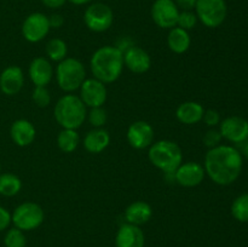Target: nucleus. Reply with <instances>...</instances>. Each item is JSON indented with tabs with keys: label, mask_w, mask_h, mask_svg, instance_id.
Returning <instances> with one entry per match:
<instances>
[{
	"label": "nucleus",
	"mask_w": 248,
	"mask_h": 247,
	"mask_svg": "<svg viewBox=\"0 0 248 247\" xmlns=\"http://www.w3.org/2000/svg\"><path fill=\"white\" fill-rule=\"evenodd\" d=\"M206 174L218 185H229L239 178L242 170V156L230 145L212 148L205 156Z\"/></svg>",
	"instance_id": "f257e3e1"
},
{
	"label": "nucleus",
	"mask_w": 248,
	"mask_h": 247,
	"mask_svg": "<svg viewBox=\"0 0 248 247\" xmlns=\"http://www.w3.org/2000/svg\"><path fill=\"white\" fill-rule=\"evenodd\" d=\"M94 79L111 84L120 77L124 69V52L116 46H103L96 50L90 61Z\"/></svg>",
	"instance_id": "f03ea898"
},
{
	"label": "nucleus",
	"mask_w": 248,
	"mask_h": 247,
	"mask_svg": "<svg viewBox=\"0 0 248 247\" xmlns=\"http://www.w3.org/2000/svg\"><path fill=\"white\" fill-rule=\"evenodd\" d=\"M87 107L82 103L79 96L64 94L56 103L53 115L56 121L63 128L78 130L87 118Z\"/></svg>",
	"instance_id": "7ed1b4c3"
},
{
	"label": "nucleus",
	"mask_w": 248,
	"mask_h": 247,
	"mask_svg": "<svg viewBox=\"0 0 248 247\" xmlns=\"http://www.w3.org/2000/svg\"><path fill=\"white\" fill-rule=\"evenodd\" d=\"M149 161L165 173H172L183 160V153L176 142L169 139L157 140L149 147Z\"/></svg>",
	"instance_id": "20e7f679"
},
{
	"label": "nucleus",
	"mask_w": 248,
	"mask_h": 247,
	"mask_svg": "<svg viewBox=\"0 0 248 247\" xmlns=\"http://www.w3.org/2000/svg\"><path fill=\"white\" fill-rule=\"evenodd\" d=\"M86 79V69L82 62L73 57H67L58 63L56 68V80L64 92H74Z\"/></svg>",
	"instance_id": "39448f33"
},
{
	"label": "nucleus",
	"mask_w": 248,
	"mask_h": 247,
	"mask_svg": "<svg viewBox=\"0 0 248 247\" xmlns=\"http://www.w3.org/2000/svg\"><path fill=\"white\" fill-rule=\"evenodd\" d=\"M45 213L40 205L35 202H23L15 208L11 215V222L22 232H31L40 227Z\"/></svg>",
	"instance_id": "423d86ee"
},
{
	"label": "nucleus",
	"mask_w": 248,
	"mask_h": 247,
	"mask_svg": "<svg viewBox=\"0 0 248 247\" xmlns=\"http://www.w3.org/2000/svg\"><path fill=\"white\" fill-rule=\"evenodd\" d=\"M195 11L203 26L217 28L225 21L228 7L225 0H198Z\"/></svg>",
	"instance_id": "0eeeda50"
},
{
	"label": "nucleus",
	"mask_w": 248,
	"mask_h": 247,
	"mask_svg": "<svg viewBox=\"0 0 248 247\" xmlns=\"http://www.w3.org/2000/svg\"><path fill=\"white\" fill-rule=\"evenodd\" d=\"M85 26L94 33L108 31L114 22L113 10L103 2H94L86 9L84 14Z\"/></svg>",
	"instance_id": "6e6552de"
},
{
	"label": "nucleus",
	"mask_w": 248,
	"mask_h": 247,
	"mask_svg": "<svg viewBox=\"0 0 248 247\" xmlns=\"http://www.w3.org/2000/svg\"><path fill=\"white\" fill-rule=\"evenodd\" d=\"M50 29L48 17L41 12H33L23 21L22 35L29 43H39L46 38Z\"/></svg>",
	"instance_id": "1a4fd4ad"
},
{
	"label": "nucleus",
	"mask_w": 248,
	"mask_h": 247,
	"mask_svg": "<svg viewBox=\"0 0 248 247\" xmlns=\"http://www.w3.org/2000/svg\"><path fill=\"white\" fill-rule=\"evenodd\" d=\"M179 12L174 0H155L152 6V18L160 28L171 29L177 27Z\"/></svg>",
	"instance_id": "9d476101"
},
{
	"label": "nucleus",
	"mask_w": 248,
	"mask_h": 247,
	"mask_svg": "<svg viewBox=\"0 0 248 247\" xmlns=\"http://www.w3.org/2000/svg\"><path fill=\"white\" fill-rule=\"evenodd\" d=\"M79 97L82 101V103L86 107H89V108L103 107V104L107 101V97H108L106 84L94 79V77L85 79V81L80 86Z\"/></svg>",
	"instance_id": "9b49d317"
},
{
	"label": "nucleus",
	"mask_w": 248,
	"mask_h": 247,
	"mask_svg": "<svg viewBox=\"0 0 248 247\" xmlns=\"http://www.w3.org/2000/svg\"><path fill=\"white\" fill-rule=\"evenodd\" d=\"M126 137L132 148L138 150L145 149L154 143V128L147 121H135L128 126Z\"/></svg>",
	"instance_id": "f8f14e48"
},
{
	"label": "nucleus",
	"mask_w": 248,
	"mask_h": 247,
	"mask_svg": "<svg viewBox=\"0 0 248 247\" xmlns=\"http://www.w3.org/2000/svg\"><path fill=\"white\" fill-rule=\"evenodd\" d=\"M205 174V169L199 162L188 161L174 171V182L184 188H194L202 183Z\"/></svg>",
	"instance_id": "ddd939ff"
},
{
	"label": "nucleus",
	"mask_w": 248,
	"mask_h": 247,
	"mask_svg": "<svg viewBox=\"0 0 248 247\" xmlns=\"http://www.w3.org/2000/svg\"><path fill=\"white\" fill-rule=\"evenodd\" d=\"M219 132L229 142L244 143L248 139V121L240 116H229L220 123Z\"/></svg>",
	"instance_id": "4468645a"
},
{
	"label": "nucleus",
	"mask_w": 248,
	"mask_h": 247,
	"mask_svg": "<svg viewBox=\"0 0 248 247\" xmlns=\"http://www.w3.org/2000/svg\"><path fill=\"white\" fill-rule=\"evenodd\" d=\"M124 65L135 74H143L152 67V58L142 47L132 45L124 51Z\"/></svg>",
	"instance_id": "2eb2a0df"
},
{
	"label": "nucleus",
	"mask_w": 248,
	"mask_h": 247,
	"mask_svg": "<svg viewBox=\"0 0 248 247\" xmlns=\"http://www.w3.org/2000/svg\"><path fill=\"white\" fill-rule=\"evenodd\" d=\"M24 85L23 70L17 65L5 68L0 74V90L4 94L14 96L22 90Z\"/></svg>",
	"instance_id": "dca6fc26"
},
{
	"label": "nucleus",
	"mask_w": 248,
	"mask_h": 247,
	"mask_svg": "<svg viewBox=\"0 0 248 247\" xmlns=\"http://www.w3.org/2000/svg\"><path fill=\"white\" fill-rule=\"evenodd\" d=\"M144 234L138 225L125 223L116 232V247H144Z\"/></svg>",
	"instance_id": "f3484780"
},
{
	"label": "nucleus",
	"mask_w": 248,
	"mask_h": 247,
	"mask_svg": "<svg viewBox=\"0 0 248 247\" xmlns=\"http://www.w3.org/2000/svg\"><path fill=\"white\" fill-rule=\"evenodd\" d=\"M29 77L35 86H47L53 77V68L45 57H35L29 64Z\"/></svg>",
	"instance_id": "a211bd4d"
},
{
	"label": "nucleus",
	"mask_w": 248,
	"mask_h": 247,
	"mask_svg": "<svg viewBox=\"0 0 248 247\" xmlns=\"http://www.w3.org/2000/svg\"><path fill=\"white\" fill-rule=\"evenodd\" d=\"M10 136L14 143L18 147H28L36 137L35 126L26 119L16 120L10 128Z\"/></svg>",
	"instance_id": "6ab92c4d"
},
{
	"label": "nucleus",
	"mask_w": 248,
	"mask_h": 247,
	"mask_svg": "<svg viewBox=\"0 0 248 247\" xmlns=\"http://www.w3.org/2000/svg\"><path fill=\"white\" fill-rule=\"evenodd\" d=\"M110 143V135L104 128H93L84 137L82 144L86 152L91 154H99L108 148Z\"/></svg>",
	"instance_id": "aec40b11"
},
{
	"label": "nucleus",
	"mask_w": 248,
	"mask_h": 247,
	"mask_svg": "<svg viewBox=\"0 0 248 247\" xmlns=\"http://www.w3.org/2000/svg\"><path fill=\"white\" fill-rule=\"evenodd\" d=\"M205 114V109L200 103L194 101L184 102L179 104L176 110V118L184 125H195L200 123Z\"/></svg>",
	"instance_id": "412c9836"
},
{
	"label": "nucleus",
	"mask_w": 248,
	"mask_h": 247,
	"mask_svg": "<svg viewBox=\"0 0 248 247\" xmlns=\"http://www.w3.org/2000/svg\"><path fill=\"white\" fill-rule=\"evenodd\" d=\"M153 216V208L145 201H135L130 203L125 210L126 222L133 225H143L150 220Z\"/></svg>",
	"instance_id": "4be33fe9"
},
{
	"label": "nucleus",
	"mask_w": 248,
	"mask_h": 247,
	"mask_svg": "<svg viewBox=\"0 0 248 247\" xmlns=\"http://www.w3.org/2000/svg\"><path fill=\"white\" fill-rule=\"evenodd\" d=\"M191 39L189 35L188 31L179 28V27H174V28L170 29L169 36H167V45L172 52L177 53V55H182V53L186 52L190 47Z\"/></svg>",
	"instance_id": "5701e85b"
},
{
	"label": "nucleus",
	"mask_w": 248,
	"mask_h": 247,
	"mask_svg": "<svg viewBox=\"0 0 248 247\" xmlns=\"http://www.w3.org/2000/svg\"><path fill=\"white\" fill-rule=\"evenodd\" d=\"M80 143L79 133L77 130H70V128H63L57 136V145L63 153H73L78 148Z\"/></svg>",
	"instance_id": "b1692460"
},
{
	"label": "nucleus",
	"mask_w": 248,
	"mask_h": 247,
	"mask_svg": "<svg viewBox=\"0 0 248 247\" xmlns=\"http://www.w3.org/2000/svg\"><path fill=\"white\" fill-rule=\"evenodd\" d=\"M22 181L14 173H0V195L15 196L21 191Z\"/></svg>",
	"instance_id": "393cba45"
},
{
	"label": "nucleus",
	"mask_w": 248,
	"mask_h": 247,
	"mask_svg": "<svg viewBox=\"0 0 248 247\" xmlns=\"http://www.w3.org/2000/svg\"><path fill=\"white\" fill-rule=\"evenodd\" d=\"M45 52L47 55L48 60L53 61V62H58L67 58L68 53V46L64 40L60 38H53L47 41L45 47Z\"/></svg>",
	"instance_id": "a878e982"
},
{
	"label": "nucleus",
	"mask_w": 248,
	"mask_h": 247,
	"mask_svg": "<svg viewBox=\"0 0 248 247\" xmlns=\"http://www.w3.org/2000/svg\"><path fill=\"white\" fill-rule=\"evenodd\" d=\"M232 215L239 222H248V193L235 199L232 205Z\"/></svg>",
	"instance_id": "bb28decb"
},
{
	"label": "nucleus",
	"mask_w": 248,
	"mask_h": 247,
	"mask_svg": "<svg viewBox=\"0 0 248 247\" xmlns=\"http://www.w3.org/2000/svg\"><path fill=\"white\" fill-rule=\"evenodd\" d=\"M4 244L6 247H26L27 239L22 230L12 228L5 235Z\"/></svg>",
	"instance_id": "cd10ccee"
},
{
	"label": "nucleus",
	"mask_w": 248,
	"mask_h": 247,
	"mask_svg": "<svg viewBox=\"0 0 248 247\" xmlns=\"http://www.w3.org/2000/svg\"><path fill=\"white\" fill-rule=\"evenodd\" d=\"M31 99L40 108H45L51 103L50 91L46 86H35L31 93Z\"/></svg>",
	"instance_id": "c85d7f7f"
},
{
	"label": "nucleus",
	"mask_w": 248,
	"mask_h": 247,
	"mask_svg": "<svg viewBox=\"0 0 248 247\" xmlns=\"http://www.w3.org/2000/svg\"><path fill=\"white\" fill-rule=\"evenodd\" d=\"M198 23V16L193 11H181L177 21V27L184 29V31H190L195 28Z\"/></svg>",
	"instance_id": "c756f323"
},
{
	"label": "nucleus",
	"mask_w": 248,
	"mask_h": 247,
	"mask_svg": "<svg viewBox=\"0 0 248 247\" xmlns=\"http://www.w3.org/2000/svg\"><path fill=\"white\" fill-rule=\"evenodd\" d=\"M89 121L94 128H101L107 123V111L104 110L103 107H97V108H91L90 113H87Z\"/></svg>",
	"instance_id": "7c9ffc66"
},
{
	"label": "nucleus",
	"mask_w": 248,
	"mask_h": 247,
	"mask_svg": "<svg viewBox=\"0 0 248 247\" xmlns=\"http://www.w3.org/2000/svg\"><path fill=\"white\" fill-rule=\"evenodd\" d=\"M222 135L218 130H208L207 132L203 136V144L207 148L212 149V148H216L219 145L220 140H222Z\"/></svg>",
	"instance_id": "2f4dec72"
},
{
	"label": "nucleus",
	"mask_w": 248,
	"mask_h": 247,
	"mask_svg": "<svg viewBox=\"0 0 248 247\" xmlns=\"http://www.w3.org/2000/svg\"><path fill=\"white\" fill-rule=\"evenodd\" d=\"M202 120L210 127H215V126H217L220 123L219 113L217 110H215V109H208V110H205Z\"/></svg>",
	"instance_id": "473e14b6"
},
{
	"label": "nucleus",
	"mask_w": 248,
	"mask_h": 247,
	"mask_svg": "<svg viewBox=\"0 0 248 247\" xmlns=\"http://www.w3.org/2000/svg\"><path fill=\"white\" fill-rule=\"evenodd\" d=\"M11 223V215L6 208L0 206V232L6 229Z\"/></svg>",
	"instance_id": "72a5a7b5"
},
{
	"label": "nucleus",
	"mask_w": 248,
	"mask_h": 247,
	"mask_svg": "<svg viewBox=\"0 0 248 247\" xmlns=\"http://www.w3.org/2000/svg\"><path fill=\"white\" fill-rule=\"evenodd\" d=\"M196 1L198 0H176V5L179 10L182 11H191L193 9H195Z\"/></svg>",
	"instance_id": "f704fd0d"
},
{
	"label": "nucleus",
	"mask_w": 248,
	"mask_h": 247,
	"mask_svg": "<svg viewBox=\"0 0 248 247\" xmlns=\"http://www.w3.org/2000/svg\"><path fill=\"white\" fill-rule=\"evenodd\" d=\"M48 22H50L51 28H61L64 23V18H63L62 15L53 14L48 17Z\"/></svg>",
	"instance_id": "c9c22d12"
},
{
	"label": "nucleus",
	"mask_w": 248,
	"mask_h": 247,
	"mask_svg": "<svg viewBox=\"0 0 248 247\" xmlns=\"http://www.w3.org/2000/svg\"><path fill=\"white\" fill-rule=\"evenodd\" d=\"M67 0H41L44 5L48 9H60L65 4Z\"/></svg>",
	"instance_id": "e433bc0d"
},
{
	"label": "nucleus",
	"mask_w": 248,
	"mask_h": 247,
	"mask_svg": "<svg viewBox=\"0 0 248 247\" xmlns=\"http://www.w3.org/2000/svg\"><path fill=\"white\" fill-rule=\"evenodd\" d=\"M69 2H72V4L74 5H85L87 4V2L92 1V0H68Z\"/></svg>",
	"instance_id": "4c0bfd02"
},
{
	"label": "nucleus",
	"mask_w": 248,
	"mask_h": 247,
	"mask_svg": "<svg viewBox=\"0 0 248 247\" xmlns=\"http://www.w3.org/2000/svg\"><path fill=\"white\" fill-rule=\"evenodd\" d=\"M244 153H245V156L248 159V140H246V143H245V147H244Z\"/></svg>",
	"instance_id": "58836bf2"
}]
</instances>
